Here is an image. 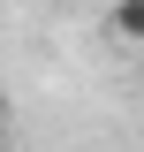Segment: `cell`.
I'll return each mask as SVG.
<instances>
[{"mask_svg": "<svg viewBox=\"0 0 144 152\" xmlns=\"http://www.w3.org/2000/svg\"><path fill=\"white\" fill-rule=\"evenodd\" d=\"M114 38L144 46V0H114Z\"/></svg>", "mask_w": 144, "mask_h": 152, "instance_id": "6da1fadb", "label": "cell"}, {"mask_svg": "<svg viewBox=\"0 0 144 152\" xmlns=\"http://www.w3.org/2000/svg\"><path fill=\"white\" fill-rule=\"evenodd\" d=\"M0 122H8V91H0Z\"/></svg>", "mask_w": 144, "mask_h": 152, "instance_id": "7a4b0ae2", "label": "cell"}]
</instances>
